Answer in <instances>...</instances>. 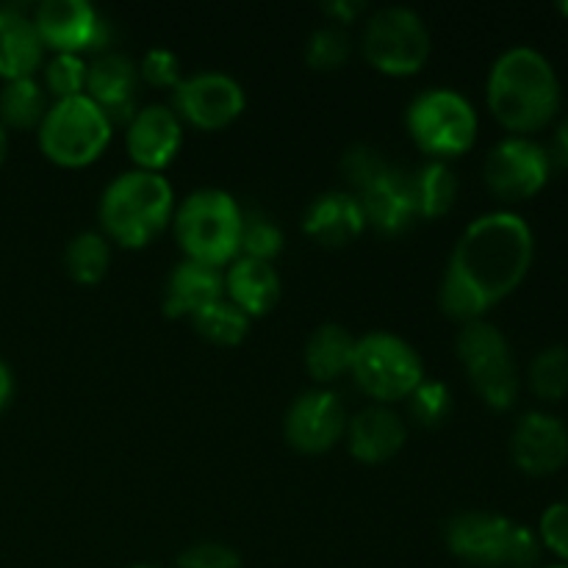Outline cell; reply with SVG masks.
<instances>
[{
  "instance_id": "16",
  "label": "cell",
  "mask_w": 568,
  "mask_h": 568,
  "mask_svg": "<svg viewBox=\"0 0 568 568\" xmlns=\"http://www.w3.org/2000/svg\"><path fill=\"white\" fill-rule=\"evenodd\" d=\"M183 144V120L172 105L148 103L139 105L128 120L125 148L136 170L161 172L170 164Z\"/></svg>"
},
{
  "instance_id": "13",
  "label": "cell",
  "mask_w": 568,
  "mask_h": 568,
  "mask_svg": "<svg viewBox=\"0 0 568 568\" xmlns=\"http://www.w3.org/2000/svg\"><path fill=\"white\" fill-rule=\"evenodd\" d=\"M175 114L189 125L214 131L236 120L247 105V92L242 83L222 70H197L183 75L175 89Z\"/></svg>"
},
{
  "instance_id": "20",
  "label": "cell",
  "mask_w": 568,
  "mask_h": 568,
  "mask_svg": "<svg viewBox=\"0 0 568 568\" xmlns=\"http://www.w3.org/2000/svg\"><path fill=\"white\" fill-rule=\"evenodd\" d=\"M408 438L403 416L388 405H369L347 422V447L364 464H383L403 449Z\"/></svg>"
},
{
  "instance_id": "33",
  "label": "cell",
  "mask_w": 568,
  "mask_h": 568,
  "mask_svg": "<svg viewBox=\"0 0 568 568\" xmlns=\"http://www.w3.org/2000/svg\"><path fill=\"white\" fill-rule=\"evenodd\" d=\"M89 64L81 53H55L44 64V89L55 94V100L72 98V94L87 92Z\"/></svg>"
},
{
  "instance_id": "11",
  "label": "cell",
  "mask_w": 568,
  "mask_h": 568,
  "mask_svg": "<svg viewBox=\"0 0 568 568\" xmlns=\"http://www.w3.org/2000/svg\"><path fill=\"white\" fill-rule=\"evenodd\" d=\"M552 155L532 136H505L488 150L483 161L486 186L497 197L519 203L541 192L552 175Z\"/></svg>"
},
{
  "instance_id": "9",
  "label": "cell",
  "mask_w": 568,
  "mask_h": 568,
  "mask_svg": "<svg viewBox=\"0 0 568 568\" xmlns=\"http://www.w3.org/2000/svg\"><path fill=\"white\" fill-rule=\"evenodd\" d=\"M455 347L483 403L494 410H508L519 397V366L505 333L488 320L464 322Z\"/></svg>"
},
{
  "instance_id": "25",
  "label": "cell",
  "mask_w": 568,
  "mask_h": 568,
  "mask_svg": "<svg viewBox=\"0 0 568 568\" xmlns=\"http://www.w3.org/2000/svg\"><path fill=\"white\" fill-rule=\"evenodd\" d=\"M410 183H414V197L419 216H444L458 200V175L444 159L422 161L416 170H410Z\"/></svg>"
},
{
  "instance_id": "38",
  "label": "cell",
  "mask_w": 568,
  "mask_h": 568,
  "mask_svg": "<svg viewBox=\"0 0 568 568\" xmlns=\"http://www.w3.org/2000/svg\"><path fill=\"white\" fill-rule=\"evenodd\" d=\"M322 9H325V14L331 17L336 26H344V22H353L355 17L364 14L366 3L364 0H331V3H325Z\"/></svg>"
},
{
  "instance_id": "23",
  "label": "cell",
  "mask_w": 568,
  "mask_h": 568,
  "mask_svg": "<svg viewBox=\"0 0 568 568\" xmlns=\"http://www.w3.org/2000/svg\"><path fill=\"white\" fill-rule=\"evenodd\" d=\"M44 42L22 6H0V78H28L39 70Z\"/></svg>"
},
{
  "instance_id": "31",
  "label": "cell",
  "mask_w": 568,
  "mask_h": 568,
  "mask_svg": "<svg viewBox=\"0 0 568 568\" xmlns=\"http://www.w3.org/2000/svg\"><path fill=\"white\" fill-rule=\"evenodd\" d=\"M392 170V161L381 153L372 144H353L347 148V153L342 155V175L349 183V192L358 197L361 192H366L369 186H375L386 172Z\"/></svg>"
},
{
  "instance_id": "15",
  "label": "cell",
  "mask_w": 568,
  "mask_h": 568,
  "mask_svg": "<svg viewBox=\"0 0 568 568\" xmlns=\"http://www.w3.org/2000/svg\"><path fill=\"white\" fill-rule=\"evenodd\" d=\"M510 455L525 475H555L568 464L566 422L547 410H527L510 433Z\"/></svg>"
},
{
  "instance_id": "41",
  "label": "cell",
  "mask_w": 568,
  "mask_h": 568,
  "mask_svg": "<svg viewBox=\"0 0 568 568\" xmlns=\"http://www.w3.org/2000/svg\"><path fill=\"white\" fill-rule=\"evenodd\" d=\"M6 150H9V136H6V128L3 122H0V164H3L6 159Z\"/></svg>"
},
{
  "instance_id": "36",
  "label": "cell",
  "mask_w": 568,
  "mask_h": 568,
  "mask_svg": "<svg viewBox=\"0 0 568 568\" xmlns=\"http://www.w3.org/2000/svg\"><path fill=\"white\" fill-rule=\"evenodd\" d=\"M175 568H242V555L222 541H200L178 555Z\"/></svg>"
},
{
  "instance_id": "1",
  "label": "cell",
  "mask_w": 568,
  "mask_h": 568,
  "mask_svg": "<svg viewBox=\"0 0 568 568\" xmlns=\"http://www.w3.org/2000/svg\"><path fill=\"white\" fill-rule=\"evenodd\" d=\"M536 255L530 222L516 211H488L471 220L455 242L444 270L438 303L460 322L483 320L521 286Z\"/></svg>"
},
{
  "instance_id": "35",
  "label": "cell",
  "mask_w": 568,
  "mask_h": 568,
  "mask_svg": "<svg viewBox=\"0 0 568 568\" xmlns=\"http://www.w3.org/2000/svg\"><path fill=\"white\" fill-rule=\"evenodd\" d=\"M541 549L558 558V564H568V503H552L538 519L536 530Z\"/></svg>"
},
{
  "instance_id": "8",
  "label": "cell",
  "mask_w": 568,
  "mask_h": 568,
  "mask_svg": "<svg viewBox=\"0 0 568 568\" xmlns=\"http://www.w3.org/2000/svg\"><path fill=\"white\" fill-rule=\"evenodd\" d=\"M349 372L355 383L381 403L408 399L414 388L425 381L419 349L392 331H369L355 338Z\"/></svg>"
},
{
  "instance_id": "5",
  "label": "cell",
  "mask_w": 568,
  "mask_h": 568,
  "mask_svg": "<svg viewBox=\"0 0 568 568\" xmlns=\"http://www.w3.org/2000/svg\"><path fill=\"white\" fill-rule=\"evenodd\" d=\"M244 209L220 186H200L178 203L172 225L183 255L211 266L231 264L239 255Z\"/></svg>"
},
{
  "instance_id": "26",
  "label": "cell",
  "mask_w": 568,
  "mask_h": 568,
  "mask_svg": "<svg viewBox=\"0 0 568 568\" xmlns=\"http://www.w3.org/2000/svg\"><path fill=\"white\" fill-rule=\"evenodd\" d=\"M48 89L33 75L11 78L0 89V122L3 128H39L44 111H48Z\"/></svg>"
},
{
  "instance_id": "17",
  "label": "cell",
  "mask_w": 568,
  "mask_h": 568,
  "mask_svg": "<svg viewBox=\"0 0 568 568\" xmlns=\"http://www.w3.org/2000/svg\"><path fill=\"white\" fill-rule=\"evenodd\" d=\"M139 64L125 53L105 50L89 64L87 94L105 111L111 122H125L136 114L139 98Z\"/></svg>"
},
{
  "instance_id": "3",
  "label": "cell",
  "mask_w": 568,
  "mask_h": 568,
  "mask_svg": "<svg viewBox=\"0 0 568 568\" xmlns=\"http://www.w3.org/2000/svg\"><path fill=\"white\" fill-rule=\"evenodd\" d=\"M175 211V192L164 172H120L100 194V225L109 242L144 247L153 242Z\"/></svg>"
},
{
  "instance_id": "37",
  "label": "cell",
  "mask_w": 568,
  "mask_h": 568,
  "mask_svg": "<svg viewBox=\"0 0 568 568\" xmlns=\"http://www.w3.org/2000/svg\"><path fill=\"white\" fill-rule=\"evenodd\" d=\"M139 78L148 81L150 87L175 89L183 78L181 61H178V55L172 53L170 48H150L148 53L142 55V61H139Z\"/></svg>"
},
{
  "instance_id": "27",
  "label": "cell",
  "mask_w": 568,
  "mask_h": 568,
  "mask_svg": "<svg viewBox=\"0 0 568 568\" xmlns=\"http://www.w3.org/2000/svg\"><path fill=\"white\" fill-rule=\"evenodd\" d=\"M111 264V242L100 231H81L67 242L64 266L72 281L100 283Z\"/></svg>"
},
{
  "instance_id": "29",
  "label": "cell",
  "mask_w": 568,
  "mask_h": 568,
  "mask_svg": "<svg viewBox=\"0 0 568 568\" xmlns=\"http://www.w3.org/2000/svg\"><path fill=\"white\" fill-rule=\"evenodd\" d=\"M532 394L544 403H560L568 394V347L566 344H549L538 349L527 369Z\"/></svg>"
},
{
  "instance_id": "42",
  "label": "cell",
  "mask_w": 568,
  "mask_h": 568,
  "mask_svg": "<svg viewBox=\"0 0 568 568\" xmlns=\"http://www.w3.org/2000/svg\"><path fill=\"white\" fill-rule=\"evenodd\" d=\"M558 11H560V14H564V17H568V0H564V3H558Z\"/></svg>"
},
{
  "instance_id": "2",
  "label": "cell",
  "mask_w": 568,
  "mask_h": 568,
  "mask_svg": "<svg viewBox=\"0 0 568 568\" xmlns=\"http://www.w3.org/2000/svg\"><path fill=\"white\" fill-rule=\"evenodd\" d=\"M491 114L516 136H527L558 116L560 78L552 61L532 44H514L494 59L486 81Z\"/></svg>"
},
{
  "instance_id": "40",
  "label": "cell",
  "mask_w": 568,
  "mask_h": 568,
  "mask_svg": "<svg viewBox=\"0 0 568 568\" xmlns=\"http://www.w3.org/2000/svg\"><path fill=\"white\" fill-rule=\"evenodd\" d=\"M11 397H14V372H11V366L0 355V414L9 408Z\"/></svg>"
},
{
  "instance_id": "14",
  "label": "cell",
  "mask_w": 568,
  "mask_h": 568,
  "mask_svg": "<svg viewBox=\"0 0 568 568\" xmlns=\"http://www.w3.org/2000/svg\"><path fill=\"white\" fill-rule=\"evenodd\" d=\"M283 430L300 453H327L347 433V408L331 388H311L288 405Z\"/></svg>"
},
{
  "instance_id": "44",
  "label": "cell",
  "mask_w": 568,
  "mask_h": 568,
  "mask_svg": "<svg viewBox=\"0 0 568 568\" xmlns=\"http://www.w3.org/2000/svg\"><path fill=\"white\" fill-rule=\"evenodd\" d=\"M544 568H568V564H552V566H544Z\"/></svg>"
},
{
  "instance_id": "43",
  "label": "cell",
  "mask_w": 568,
  "mask_h": 568,
  "mask_svg": "<svg viewBox=\"0 0 568 568\" xmlns=\"http://www.w3.org/2000/svg\"><path fill=\"white\" fill-rule=\"evenodd\" d=\"M125 568H159V566H150V564H133V566H125Z\"/></svg>"
},
{
  "instance_id": "18",
  "label": "cell",
  "mask_w": 568,
  "mask_h": 568,
  "mask_svg": "<svg viewBox=\"0 0 568 568\" xmlns=\"http://www.w3.org/2000/svg\"><path fill=\"white\" fill-rule=\"evenodd\" d=\"M361 205H364L366 225L377 227L381 233L397 236L405 233L416 220H419V209H416L414 183H410V170L392 164V170L369 186L366 192L358 194Z\"/></svg>"
},
{
  "instance_id": "12",
  "label": "cell",
  "mask_w": 568,
  "mask_h": 568,
  "mask_svg": "<svg viewBox=\"0 0 568 568\" xmlns=\"http://www.w3.org/2000/svg\"><path fill=\"white\" fill-rule=\"evenodd\" d=\"M44 48L55 53H83L111 44V22L89 0H42L31 14Z\"/></svg>"
},
{
  "instance_id": "32",
  "label": "cell",
  "mask_w": 568,
  "mask_h": 568,
  "mask_svg": "<svg viewBox=\"0 0 568 568\" xmlns=\"http://www.w3.org/2000/svg\"><path fill=\"white\" fill-rule=\"evenodd\" d=\"M349 53H353V42H349L347 28L336 22L320 26L305 42V61L314 70H336L349 59Z\"/></svg>"
},
{
  "instance_id": "6",
  "label": "cell",
  "mask_w": 568,
  "mask_h": 568,
  "mask_svg": "<svg viewBox=\"0 0 568 568\" xmlns=\"http://www.w3.org/2000/svg\"><path fill=\"white\" fill-rule=\"evenodd\" d=\"M114 122L105 111L83 94L53 100L39 122V148L53 164L87 166L111 142Z\"/></svg>"
},
{
  "instance_id": "24",
  "label": "cell",
  "mask_w": 568,
  "mask_h": 568,
  "mask_svg": "<svg viewBox=\"0 0 568 568\" xmlns=\"http://www.w3.org/2000/svg\"><path fill=\"white\" fill-rule=\"evenodd\" d=\"M355 353V336L338 322H325L305 342V369L320 383H333L349 372Z\"/></svg>"
},
{
  "instance_id": "7",
  "label": "cell",
  "mask_w": 568,
  "mask_h": 568,
  "mask_svg": "<svg viewBox=\"0 0 568 568\" xmlns=\"http://www.w3.org/2000/svg\"><path fill=\"white\" fill-rule=\"evenodd\" d=\"M405 128L410 139L433 159L460 155L475 144L477 109L466 94L449 87L422 89L405 109Z\"/></svg>"
},
{
  "instance_id": "4",
  "label": "cell",
  "mask_w": 568,
  "mask_h": 568,
  "mask_svg": "<svg viewBox=\"0 0 568 568\" xmlns=\"http://www.w3.org/2000/svg\"><path fill=\"white\" fill-rule=\"evenodd\" d=\"M449 552L477 568H538L541 541L536 530L491 510H464L444 527Z\"/></svg>"
},
{
  "instance_id": "19",
  "label": "cell",
  "mask_w": 568,
  "mask_h": 568,
  "mask_svg": "<svg viewBox=\"0 0 568 568\" xmlns=\"http://www.w3.org/2000/svg\"><path fill=\"white\" fill-rule=\"evenodd\" d=\"M303 227L314 242L325 247H342L364 233V205L349 189H327L308 203Z\"/></svg>"
},
{
  "instance_id": "45",
  "label": "cell",
  "mask_w": 568,
  "mask_h": 568,
  "mask_svg": "<svg viewBox=\"0 0 568 568\" xmlns=\"http://www.w3.org/2000/svg\"><path fill=\"white\" fill-rule=\"evenodd\" d=\"M566 503H568V499H566Z\"/></svg>"
},
{
  "instance_id": "34",
  "label": "cell",
  "mask_w": 568,
  "mask_h": 568,
  "mask_svg": "<svg viewBox=\"0 0 568 568\" xmlns=\"http://www.w3.org/2000/svg\"><path fill=\"white\" fill-rule=\"evenodd\" d=\"M410 414L419 425L436 427L453 414V392L442 381H422L408 397Z\"/></svg>"
},
{
  "instance_id": "39",
  "label": "cell",
  "mask_w": 568,
  "mask_h": 568,
  "mask_svg": "<svg viewBox=\"0 0 568 568\" xmlns=\"http://www.w3.org/2000/svg\"><path fill=\"white\" fill-rule=\"evenodd\" d=\"M549 155H552V164H560L568 170V114L558 122V128H555V139H552V150H549Z\"/></svg>"
},
{
  "instance_id": "28",
  "label": "cell",
  "mask_w": 568,
  "mask_h": 568,
  "mask_svg": "<svg viewBox=\"0 0 568 568\" xmlns=\"http://www.w3.org/2000/svg\"><path fill=\"white\" fill-rule=\"evenodd\" d=\"M250 322L253 320L227 297L214 300V303L205 305L203 311H197L192 316V325L200 336L214 344H225V347L244 342V336L250 331Z\"/></svg>"
},
{
  "instance_id": "21",
  "label": "cell",
  "mask_w": 568,
  "mask_h": 568,
  "mask_svg": "<svg viewBox=\"0 0 568 568\" xmlns=\"http://www.w3.org/2000/svg\"><path fill=\"white\" fill-rule=\"evenodd\" d=\"M220 297H225V277L220 266L183 258L172 266L164 283V314L172 320H181V316L192 320L197 311Z\"/></svg>"
},
{
  "instance_id": "22",
  "label": "cell",
  "mask_w": 568,
  "mask_h": 568,
  "mask_svg": "<svg viewBox=\"0 0 568 568\" xmlns=\"http://www.w3.org/2000/svg\"><path fill=\"white\" fill-rule=\"evenodd\" d=\"M222 277H225V297L233 305H239L250 320L270 314L283 294L281 275H277L272 261L236 255L222 272Z\"/></svg>"
},
{
  "instance_id": "30",
  "label": "cell",
  "mask_w": 568,
  "mask_h": 568,
  "mask_svg": "<svg viewBox=\"0 0 568 568\" xmlns=\"http://www.w3.org/2000/svg\"><path fill=\"white\" fill-rule=\"evenodd\" d=\"M283 236L281 225L272 220L266 211H244L242 216V239H239V255H247V258H261L272 261L283 250Z\"/></svg>"
},
{
  "instance_id": "10",
  "label": "cell",
  "mask_w": 568,
  "mask_h": 568,
  "mask_svg": "<svg viewBox=\"0 0 568 568\" xmlns=\"http://www.w3.org/2000/svg\"><path fill=\"white\" fill-rule=\"evenodd\" d=\"M364 53L381 72L414 75L430 55V28L410 6H383L364 26Z\"/></svg>"
}]
</instances>
